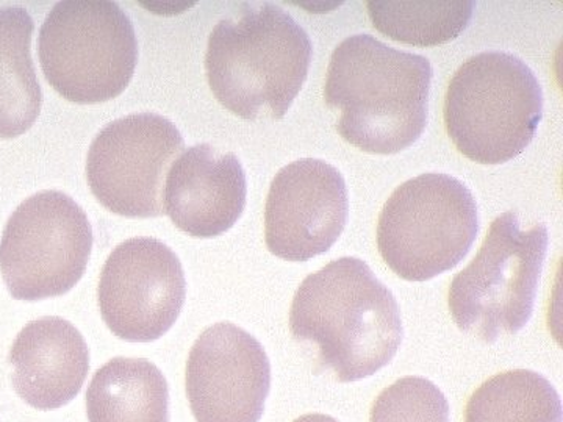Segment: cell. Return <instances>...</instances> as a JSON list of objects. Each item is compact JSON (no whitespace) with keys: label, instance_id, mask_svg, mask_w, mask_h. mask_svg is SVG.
<instances>
[{"label":"cell","instance_id":"1","mask_svg":"<svg viewBox=\"0 0 563 422\" xmlns=\"http://www.w3.org/2000/svg\"><path fill=\"white\" fill-rule=\"evenodd\" d=\"M290 331L317 347L318 363L342 384L366 379L402 343L401 310L365 262L343 257L310 274L292 298Z\"/></svg>","mask_w":563,"mask_h":422},{"label":"cell","instance_id":"2","mask_svg":"<svg viewBox=\"0 0 563 422\" xmlns=\"http://www.w3.org/2000/svg\"><path fill=\"white\" fill-rule=\"evenodd\" d=\"M432 66L422 55L354 35L332 52L324 101L340 111L336 131L352 146L393 155L412 146L428 124Z\"/></svg>","mask_w":563,"mask_h":422},{"label":"cell","instance_id":"3","mask_svg":"<svg viewBox=\"0 0 563 422\" xmlns=\"http://www.w3.org/2000/svg\"><path fill=\"white\" fill-rule=\"evenodd\" d=\"M313 44L274 3H244L218 22L207 44L206 73L222 107L247 121L282 120L309 76Z\"/></svg>","mask_w":563,"mask_h":422},{"label":"cell","instance_id":"4","mask_svg":"<svg viewBox=\"0 0 563 422\" xmlns=\"http://www.w3.org/2000/svg\"><path fill=\"white\" fill-rule=\"evenodd\" d=\"M542 116V85L510 52H481L463 63L444 99L448 135L481 165H501L523 154Z\"/></svg>","mask_w":563,"mask_h":422},{"label":"cell","instance_id":"5","mask_svg":"<svg viewBox=\"0 0 563 422\" xmlns=\"http://www.w3.org/2000/svg\"><path fill=\"white\" fill-rule=\"evenodd\" d=\"M44 77L70 102L101 103L131 84L139 40L131 18L110 0H63L38 35Z\"/></svg>","mask_w":563,"mask_h":422},{"label":"cell","instance_id":"6","mask_svg":"<svg viewBox=\"0 0 563 422\" xmlns=\"http://www.w3.org/2000/svg\"><path fill=\"white\" fill-rule=\"evenodd\" d=\"M548 252V229L521 231L514 211L492 222L479 254L454 277L448 292L457 327L492 344L531 320Z\"/></svg>","mask_w":563,"mask_h":422},{"label":"cell","instance_id":"7","mask_svg":"<svg viewBox=\"0 0 563 422\" xmlns=\"http://www.w3.org/2000/svg\"><path fill=\"white\" fill-rule=\"evenodd\" d=\"M479 232L473 192L453 176L426 173L393 191L380 211L377 246L404 280L426 281L455 268Z\"/></svg>","mask_w":563,"mask_h":422},{"label":"cell","instance_id":"8","mask_svg":"<svg viewBox=\"0 0 563 422\" xmlns=\"http://www.w3.org/2000/svg\"><path fill=\"white\" fill-rule=\"evenodd\" d=\"M92 227L63 191L36 192L13 211L0 240V273L18 301H43L73 290L87 269Z\"/></svg>","mask_w":563,"mask_h":422},{"label":"cell","instance_id":"9","mask_svg":"<svg viewBox=\"0 0 563 422\" xmlns=\"http://www.w3.org/2000/svg\"><path fill=\"white\" fill-rule=\"evenodd\" d=\"M181 151L184 136L168 118L128 114L109 122L92 140L87 158L88 185L111 213L162 216L163 180Z\"/></svg>","mask_w":563,"mask_h":422},{"label":"cell","instance_id":"10","mask_svg":"<svg viewBox=\"0 0 563 422\" xmlns=\"http://www.w3.org/2000/svg\"><path fill=\"white\" fill-rule=\"evenodd\" d=\"M187 298V280L172 247L151 236L118 244L98 287L102 320L118 338L151 343L177 321Z\"/></svg>","mask_w":563,"mask_h":422},{"label":"cell","instance_id":"11","mask_svg":"<svg viewBox=\"0 0 563 422\" xmlns=\"http://www.w3.org/2000/svg\"><path fill=\"white\" fill-rule=\"evenodd\" d=\"M272 388V365L258 340L218 322L192 344L187 395L196 422H258Z\"/></svg>","mask_w":563,"mask_h":422},{"label":"cell","instance_id":"12","mask_svg":"<svg viewBox=\"0 0 563 422\" xmlns=\"http://www.w3.org/2000/svg\"><path fill=\"white\" fill-rule=\"evenodd\" d=\"M346 181L329 163L303 158L284 166L269 187L265 240L269 252L288 262L325 254L346 227Z\"/></svg>","mask_w":563,"mask_h":422},{"label":"cell","instance_id":"13","mask_svg":"<svg viewBox=\"0 0 563 422\" xmlns=\"http://www.w3.org/2000/svg\"><path fill=\"white\" fill-rule=\"evenodd\" d=\"M246 195V173L239 157L210 144H196L169 168L163 209L181 232L213 238L240 220Z\"/></svg>","mask_w":563,"mask_h":422},{"label":"cell","instance_id":"14","mask_svg":"<svg viewBox=\"0 0 563 422\" xmlns=\"http://www.w3.org/2000/svg\"><path fill=\"white\" fill-rule=\"evenodd\" d=\"M14 391L36 410H57L79 395L90 371V349L69 321L44 316L29 322L9 355Z\"/></svg>","mask_w":563,"mask_h":422},{"label":"cell","instance_id":"15","mask_svg":"<svg viewBox=\"0 0 563 422\" xmlns=\"http://www.w3.org/2000/svg\"><path fill=\"white\" fill-rule=\"evenodd\" d=\"M87 414L90 422H169L165 376L143 358H113L92 377Z\"/></svg>","mask_w":563,"mask_h":422},{"label":"cell","instance_id":"16","mask_svg":"<svg viewBox=\"0 0 563 422\" xmlns=\"http://www.w3.org/2000/svg\"><path fill=\"white\" fill-rule=\"evenodd\" d=\"M35 24L21 7L0 9V138H18L38 120L43 91L31 54Z\"/></svg>","mask_w":563,"mask_h":422},{"label":"cell","instance_id":"17","mask_svg":"<svg viewBox=\"0 0 563 422\" xmlns=\"http://www.w3.org/2000/svg\"><path fill=\"white\" fill-rule=\"evenodd\" d=\"M562 401L547 377L515 369L481 385L466 406L465 422H562Z\"/></svg>","mask_w":563,"mask_h":422},{"label":"cell","instance_id":"18","mask_svg":"<svg viewBox=\"0 0 563 422\" xmlns=\"http://www.w3.org/2000/svg\"><path fill=\"white\" fill-rule=\"evenodd\" d=\"M374 27L388 38L412 46H439L450 43L470 25L474 2H368Z\"/></svg>","mask_w":563,"mask_h":422},{"label":"cell","instance_id":"19","mask_svg":"<svg viewBox=\"0 0 563 422\" xmlns=\"http://www.w3.org/2000/svg\"><path fill=\"white\" fill-rule=\"evenodd\" d=\"M369 422H451L450 403L424 377H402L373 403Z\"/></svg>","mask_w":563,"mask_h":422},{"label":"cell","instance_id":"20","mask_svg":"<svg viewBox=\"0 0 563 422\" xmlns=\"http://www.w3.org/2000/svg\"><path fill=\"white\" fill-rule=\"evenodd\" d=\"M292 422H339L335 420V418L328 417V414H320V413H313V414H303V417L298 418V420Z\"/></svg>","mask_w":563,"mask_h":422}]
</instances>
